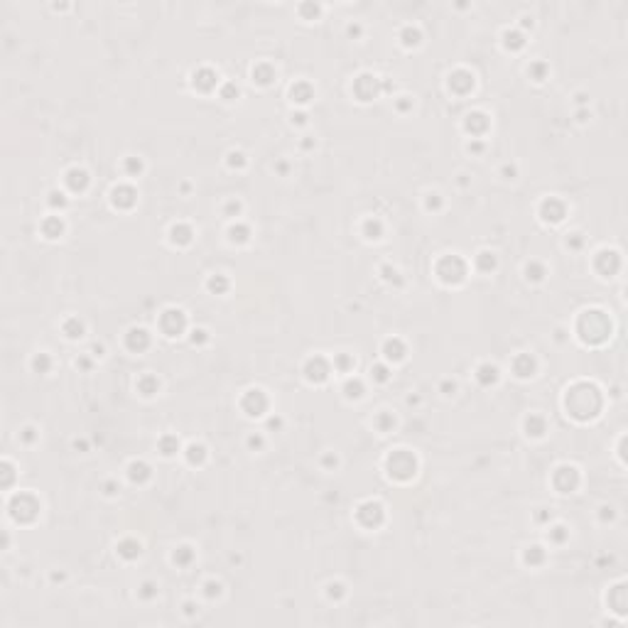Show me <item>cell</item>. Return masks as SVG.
<instances>
[{"mask_svg": "<svg viewBox=\"0 0 628 628\" xmlns=\"http://www.w3.org/2000/svg\"><path fill=\"white\" fill-rule=\"evenodd\" d=\"M194 86L202 88V91H211V88L216 86V74L211 69L197 71V74H194Z\"/></svg>", "mask_w": 628, "mask_h": 628, "instance_id": "cell-12", "label": "cell"}, {"mask_svg": "<svg viewBox=\"0 0 628 628\" xmlns=\"http://www.w3.org/2000/svg\"><path fill=\"white\" fill-rule=\"evenodd\" d=\"M142 589H145V591H142V594H145V596H152V589H155V586H152V584H145V586H142Z\"/></svg>", "mask_w": 628, "mask_h": 628, "instance_id": "cell-46", "label": "cell"}, {"mask_svg": "<svg viewBox=\"0 0 628 628\" xmlns=\"http://www.w3.org/2000/svg\"><path fill=\"white\" fill-rule=\"evenodd\" d=\"M113 202H116V207H133L135 192L130 187H118V189H113Z\"/></svg>", "mask_w": 628, "mask_h": 628, "instance_id": "cell-14", "label": "cell"}, {"mask_svg": "<svg viewBox=\"0 0 628 628\" xmlns=\"http://www.w3.org/2000/svg\"><path fill=\"white\" fill-rule=\"evenodd\" d=\"M388 471H390V476H395V479H410V476H415V457H413L410 452H405V449L393 452V454L388 457Z\"/></svg>", "mask_w": 628, "mask_h": 628, "instance_id": "cell-3", "label": "cell"}, {"mask_svg": "<svg viewBox=\"0 0 628 628\" xmlns=\"http://www.w3.org/2000/svg\"><path fill=\"white\" fill-rule=\"evenodd\" d=\"M476 378L481 380V385H489V383H493L496 378H498V371H496V366H481L479 368V373H476Z\"/></svg>", "mask_w": 628, "mask_h": 628, "instance_id": "cell-20", "label": "cell"}, {"mask_svg": "<svg viewBox=\"0 0 628 628\" xmlns=\"http://www.w3.org/2000/svg\"><path fill=\"white\" fill-rule=\"evenodd\" d=\"M243 410L248 413V415H263L265 413V408H268V398L263 395V390H248L246 395H243Z\"/></svg>", "mask_w": 628, "mask_h": 628, "instance_id": "cell-7", "label": "cell"}, {"mask_svg": "<svg viewBox=\"0 0 628 628\" xmlns=\"http://www.w3.org/2000/svg\"><path fill=\"white\" fill-rule=\"evenodd\" d=\"M189 559H192V550H189V547H179V550L174 552V562L182 564V567L189 564Z\"/></svg>", "mask_w": 628, "mask_h": 628, "instance_id": "cell-32", "label": "cell"}, {"mask_svg": "<svg viewBox=\"0 0 628 628\" xmlns=\"http://www.w3.org/2000/svg\"><path fill=\"white\" fill-rule=\"evenodd\" d=\"M32 366H35V371L47 373V371H49V366H52V361H49V356H47V353H40V356H35Z\"/></svg>", "mask_w": 628, "mask_h": 628, "instance_id": "cell-28", "label": "cell"}, {"mask_svg": "<svg viewBox=\"0 0 628 628\" xmlns=\"http://www.w3.org/2000/svg\"><path fill=\"white\" fill-rule=\"evenodd\" d=\"M505 44L513 47V49L523 47V35H518V32H505Z\"/></svg>", "mask_w": 628, "mask_h": 628, "instance_id": "cell-33", "label": "cell"}, {"mask_svg": "<svg viewBox=\"0 0 628 628\" xmlns=\"http://www.w3.org/2000/svg\"><path fill=\"white\" fill-rule=\"evenodd\" d=\"M577 481H579V476H577V469H572V466H562V469H557V474H555V486H557L562 493H569V491L577 486Z\"/></svg>", "mask_w": 628, "mask_h": 628, "instance_id": "cell-9", "label": "cell"}, {"mask_svg": "<svg viewBox=\"0 0 628 628\" xmlns=\"http://www.w3.org/2000/svg\"><path fill=\"white\" fill-rule=\"evenodd\" d=\"M373 373H376V378H378V380H385V378H388V371H385L383 366H376V368H373Z\"/></svg>", "mask_w": 628, "mask_h": 628, "instance_id": "cell-42", "label": "cell"}, {"mask_svg": "<svg viewBox=\"0 0 628 628\" xmlns=\"http://www.w3.org/2000/svg\"><path fill=\"white\" fill-rule=\"evenodd\" d=\"M486 128H489V121H486L484 113H471V116H469V121H466V130H469V133L481 135Z\"/></svg>", "mask_w": 628, "mask_h": 628, "instance_id": "cell-16", "label": "cell"}, {"mask_svg": "<svg viewBox=\"0 0 628 628\" xmlns=\"http://www.w3.org/2000/svg\"><path fill=\"white\" fill-rule=\"evenodd\" d=\"M525 427H528V434H535V437H540L543 432H545V419L538 418V415H530L528 422H525Z\"/></svg>", "mask_w": 628, "mask_h": 628, "instance_id": "cell-22", "label": "cell"}, {"mask_svg": "<svg viewBox=\"0 0 628 628\" xmlns=\"http://www.w3.org/2000/svg\"><path fill=\"white\" fill-rule=\"evenodd\" d=\"M528 559V564H538V562H543V550L540 547H530V552L525 555Z\"/></svg>", "mask_w": 628, "mask_h": 628, "instance_id": "cell-39", "label": "cell"}, {"mask_svg": "<svg viewBox=\"0 0 628 628\" xmlns=\"http://www.w3.org/2000/svg\"><path fill=\"white\" fill-rule=\"evenodd\" d=\"M160 447H162V454H167V457H169V454H174V452H177V447H179V444H177V439H174V437H165V439L160 442Z\"/></svg>", "mask_w": 628, "mask_h": 628, "instance_id": "cell-31", "label": "cell"}, {"mask_svg": "<svg viewBox=\"0 0 628 628\" xmlns=\"http://www.w3.org/2000/svg\"><path fill=\"white\" fill-rule=\"evenodd\" d=\"M336 363H339L341 368H349V366H351V358H349V356H341V358H339Z\"/></svg>", "mask_w": 628, "mask_h": 628, "instance_id": "cell-45", "label": "cell"}, {"mask_svg": "<svg viewBox=\"0 0 628 628\" xmlns=\"http://www.w3.org/2000/svg\"><path fill=\"white\" fill-rule=\"evenodd\" d=\"M579 336L584 341H604L606 334H609V319L601 314V312H584L582 319H579V327H577Z\"/></svg>", "mask_w": 628, "mask_h": 628, "instance_id": "cell-2", "label": "cell"}, {"mask_svg": "<svg viewBox=\"0 0 628 628\" xmlns=\"http://www.w3.org/2000/svg\"><path fill=\"white\" fill-rule=\"evenodd\" d=\"M253 79H258L260 84H270L273 69H270V67H258V69H253Z\"/></svg>", "mask_w": 628, "mask_h": 628, "instance_id": "cell-30", "label": "cell"}, {"mask_svg": "<svg viewBox=\"0 0 628 628\" xmlns=\"http://www.w3.org/2000/svg\"><path fill=\"white\" fill-rule=\"evenodd\" d=\"M327 373H329V366H327L324 358H312V361L307 363V378H309V380L322 383V380L327 378Z\"/></svg>", "mask_w": 628, "mask_h": 628, "instance_id": "cell-11", "label": "cell"}, {"mask_svg": "<svg viewBox=\"0 0 628 628\" xmlns=\"http://www.w3.org/2000/svg\"><path fill=\"white\" fill-rule=\"evenodd\" d=\"M37 510H40V503H37V498L30 496V493H20V496H15L12 503H10V513H12V518L20 520V523L35 520Z\"/></svg>", "mask_w": 628, "mask_h": 628, "instance_id": "cell-4", "label": "cell"}, {"mask_svg": "<svg viewBox=\"0 0 628 628\" xmlns=\"http://www.w3.org/2000/svg\"><path fill=\"white\" fill-rule=\"evenodd\" d=\"M209 287L213 290V292H223V290L228 287V282H226V280L221 278V275H216V278H211V280H209Z\"/></svg>", "mask_w": 628, "mask_h": 628, "instance_id": "cell-37", "label": "cell"}, {"mask_svg": "<svg viewBox=\"0 0 628 628\" xmlns=\"http://www.w3.org/2000/svg\"><path fill=\"white\" fill-rule=\"evenodd\" d=\"M147 344H150V336H147L145 329H130V334H128V346H130V349L142 351V349H147Z\"/></svg>", "mask_w": 628, "mask_h": 628, "instance_id": "cell-13", "label": "cell"}, {"mask_svg": "<svg viewBox=\"0 0 628 628\" xmlns=\"http://www.w3.org/2000/svg\"><path fill=\"white\" fill-rule=\"evenodd\" d=\"M10 481H12V469H10V466H7V464H5V481H2V484H5V486H7V484H10Z\"/></svg>", "mask_w": 628, "mask_h": 628, "instance_id": "cell-44", "label": "cell"}, {"mask_svg": "<svg viewBox=\"0 0 628 628\" xmlns=\"http://www.w3.org/2000/svg\"><path fill=\"white\" fill-rule=\"evenodd\" d=\"M358 520H361L366 528H376V525L383 520V508H380V503H373V501L363 503V505L358 508Z\"/></svg>", "mask_w": 628, "mask_h": 628, "instance_id": "cell-8", "label": "cell"}, {"mask_svg": "<svg viewBox=\"0 0 628 628\" xmlns=\"http://www.w3.org/2000/svg\"><path fill=\"white\" fill-rule=\"evenodd\" d=\"M187 452H189V461H192V464H194V461H202V459H204V447H199V444H192V447H189Z\"/></svg>", "mask_w": 628, "mask_h": 628, "instance_id": "cell-34", "label": "cell"}, {"mask_svg": "<svg viewBox=\"0 0 628 628\" xmlns=\"http://www.w3.org/2000/svg\"><path fill=\"white\" fill-rule=\"evenodd\" d=\"M513 368H515V373H518L520 378H528V376H533V371H535V361H533L528 353H523V356L515 358Z\"/></svg>", "mask_w": 628, "mask_h": 628, "instance_id": "cell-15", "label": "cell"}, {"mask_svg": "<svg viewBox=\"0 0 628 628\" xmlns=\"http://www.w3.org/2000/svg\"><path fill=\"white\" fill-rule=\"evenodd\" d=\"M86 182H88V177H86L84 169H71L69 174H67V184H69L71 192H81V189L86 187Z\"/></svg>", "mask_w": 628, "mask_h": 628, "instance_id": "cell-18", "label": "cell"}, {"mask_svg": "<svg viewBox=\"0 0 628 628\" xmlns=\"http://www.w3.org/2000/svg\"><path fill=\"white\" fill-rule=\"evenodd\" d=\"M601 408V398H599V390L594 385H574L569 393H567V410L574 415L577 419H589L594 418Z\"/></svg>", "mask_w": 628, "mask_h": 628, "instance_id": "cell-1", "label": "cell"}, {"mask_svg": "<svg viewBox=\"0 0 628 628\" xmlns=\"http://www.w3.org/2000/svg\"><path fill=\"white\" fill-rule=\"evenodd\" d=\"M493 265H496V260H493L491 253H481V255H479V268H481V270H491Z\"/></svg>", "mask_w": 628, "mask_h": 628, "instance_id": "cell-35", "label": "cell"}, {"mask_svg": "<svg viewBox=\"0 0 628 628\" xmlns=\"http://www.w3.org/2000/svg\"><path fill=\"white\" fill-rule=\"evenodd\" d=\"M290 96H292V101L304 103V101H309V98H312V88H309L307 84H297V86H292Z\"/></svg>", "mask_w": 628, "mask_h": 628, "instance_id": "cell-19", "label": "cell"}, {"mask_svg": "<svg viewBox=\"0 0 628 628\" xmlns=\"http://www.w3.org/2000/svg\"><path fill=\"white\" fill-rule=\"evenodd\" d=\"M160 327L167 336H177L182 329H184V314L179 309H167L162 317H160Z\"/></svg>", "mask_w": 628, "mask_h": 628, "instance_id": "cell-6", "label": "cell"}, {"mask_svg": "<svg viewBox=\"0 0 628 628\" xmlns=\"http://www.w3.org/2000/svg\"><path fill=\"white\" fill-rule=\"evenodd\" d=\"M147 476H150V469H147L142 461L130 464V479H133V481H145Z\"/></svg>", "mask_w": 628, "mask_h": 628, "instance_id": "cell-23", "label": "cell"}, {"mask_svg": "<svg viewBox=\"0 0 628 628\" xmlns=\"http://www.w3.org/2000/svg\"><path fill=\"white\" fill-rule=\"evenodd\" d=\"M118 552H121L123 557L133 559V557H138V555H140V545H138V543H123V545L118 547Z\"/></svg>", "mask_w": 628, "mask_h": 628, "instance_id": "cell-26", "label": "cell"}, {"mask_svg": "<svg viewBox=\"0 0 628 628\" xmlns=\"http://www.w3.org/2000/svg\"><path fill=\"white\" fill-rule=\"evenodd\" d=\"M449 88H454L457 93H466L474 88V76L469 71H454L449 76Z\"/></svg>", "mask_w": 628, "mask_h": 628, "instance_id": "cell-10", "label": "cell"}, {"mask_svg": "<svg viewBox=\"0 0 628 628\" xmlns=\"http://www.w3.org/2000/svg\"><path fill=\"white\" fill-rule=\"evenodd\" d=\"M385 356H388V358H393V361H400V358L405 356V346H403L398 339H393V341H388V344H385Z\"/></svg>", "mask_w": 628, "mask_h": 628, "instance_id": "cell-21", "label": "cell"}, {"mask_svg": "<svg viewBox=\"0 0 628 628\" xmlns=\"http://www.w3.org/2000/svg\"><path fill=\"white\" fill-rule=\"evenodd\" d=\"M344 390H346V395H349V398H358L363 388H361V383H358V380H349Z\"/></svg>", "mask_w": 628, "mask_h": 628, "instance_id": "cell-36", "label": "cell"}, {"mask_svg": "<svg viewBox=\"0 0 628 628\" xmlns=\"http://www.w3.org/2000/svg\"><path fill=\"white\" fill-rule=\"evenodd\" d=\"M366 233H368V238H380V223L378 221H368L366 223Z\"/></svg>", "mask_w": 628, "mask_h": 628, "instance_id": "cell-38", "label": "cell"}, {"mask_svg": "<svg viewBox=\"0 0 628 628\" xmlns=\"http://www.w3.org/2000/svg\"><path fill=\"white\" fill-rule=\"evenodd\" d=\"M42 228H44V233H47L49 238H57V236L62 233V228H64V226H62V221H59V218H47Z\"/></svg>", "mask_w": 628, "mask_h": 628, "instance_id": "cell-24", "label": "cell"}, {"mask_svg": "<svg viewBox=\"0 0 628 628\" xmlns=\"http://www.w3.org/2000/svg\"><path fill=\"white\" fill-rule=\"evenodd\" d=\"M376 424H378V427H380V429H388V427H390V424H393V418H390V415H385V413H383V415H380V418L376 419Z\"/></svg>", "mask_w": 628, "mask_h": 628, "instance_id": "cell-40", "label": "cell"}, {"mask_svg": "<svg viewBox=\"0 0 628 628\" xmlns=\"http://www.w3.org/2000/svg\"><path fill=\"white\" fill-rule=\"evenodd\" d=\"M172 238H174V243L179 241V243H189L192 241V228H187V226H174L172 228Z\"/></svg>", "mask_w": 628, "mask_h": 628, "instance_id": "cell-25", "label": "cell"}, {"mask_svg": "<svg viewBox=\"0 0 628 628\" xmlns=\"http://www.w3.org/2000/svg\"><path fill=\"white\" fill-rule=\"evenodd\" d=\"M530 74L538 79V81H543V74H545V64H535L533 69H530Z\"/></svg>", "mask_w": 628, "mask_h": 628, "instance_id": "cell-41", "label": "cell"}, {"mask_svg": "<svg viewBox=\"0 0 628 628\" xmlns=\"http://www.w3.org/2000/svg\"><path fill=\"white\" fill-rule=\"evenodd\" d=\"M64 332L69 334L71 339H76V336H81V332H84V324H81L79 319H69V322L64 324Z\"/></svg>", "mask_w": 628, "mask_h": 628, "instance_id": "cell-29", "label": "cell"}, {"mask_svg": "<svg viewBox=\"0 0 628 628\" xmlns=\"http://www.w3.org/2000/svg\"><path fill=\"white\" fill-rule=\"evenodd\" d=\"M437 275L444 280V282H461L464 275H466V265H464V260H461V258H457V255H447V258H442V260H439V265H437Z\"/></svg>", "mask_w": 628, "mask_h": 628, "instance_id": "cell-5", "label": "cell"}, {"mask_svg": "<svg viewBox=\"0 0 628 628\" xmlns=\"http://www.w3.org/2000/svg\"><path fill=\"white\" fill-rule=\"evenodd\" d=\"M138 388L142 390V395H152V393H157V380L152 376H147V378H142L138 383Z\"/></svg>", "mask_w": 628, "mask_h": 628, "instance_id": "cell-27", "label": "cell"}, {"mask_svg": "<svg viewBox=\"0 0 628 628\" xmlns=\"http://www.w3.org/2000/svg\"><path fill=\"white\" fill-rule=\"evenodd\" d=\"M543 216L547 218V221H559L562 216H564V207L559 204V202H555V199H550V202H545L543 204Z\"/></svg>", "mask_w": 628, "mask_h": 628, "instance_id": "cell-17", "label": "cell"}, {"mask_svg": "<svg viewBox=\"0 0 628 628\" xmlns=\"http://www.w3.org/2000/svg\"><path fill=\"white\" fill-rule=\"evenodd\" d=\"M233 93H236V96H238V88H233V86H231V84H228V86H226V88H223V98H226V101H231V96H233Z\"/></svg>", "mask_w": 628, "mask_h": 628, "instance_id": "cell-43", "label": "cell"}]
</instances>
